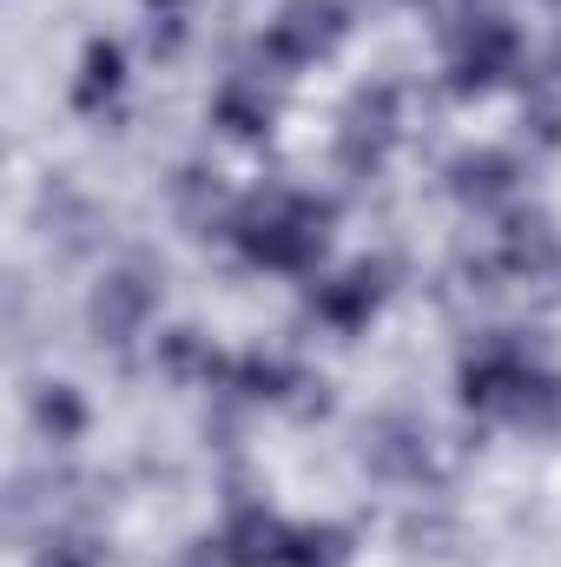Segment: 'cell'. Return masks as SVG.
<instances>
[{
    "label": "cell",
    "mask_w": 561,
    "mask_h": 567,
    "mask_svg": "<svg viewBox=\"0 0 561 567\" xmlns=\"http://www.w3.org/2000/svg\"><path fill=\"white\" fill-rule=\"evenodd\" d=\"M549 73L561 80V33H555V47H549Z\"/></svg>",
    "instance_id": "44dd1931"
},
{
    "label": "cell",
    "mask_w": 561,
    "mask_h": 567,
    "mask_svg": "<svg viewBox=\"0 0 561 567\" xmlns=\"http://www.w3.org/2000/svg\"><path fill=\"white\" fill-rule=\"evenodd\" d=\"M344 33H350L344 0H284L278 20L265 27V60L272 66H317L324 53H337Z\"/></svg>",
    "instance_id": "5b68a950"
},
{
    "label": "cell",
    "mask_w": 561,
    "mask_h": 567,
    "mask_svg": "<svg viewBox=\"0 0 561 567\" xmlns=\"http://www.w3.org/2000/svg\"><path fill=\"white\" fill-rule=\"evenodd\" d=\"M126 93V53L113 40H93L80 53V80H73V106L80 113H106L113 100Z\"/></svg>",
    "instance_id": "4fadbf2b"
},
{
    "label": "cell",
    "mask_w": 561,
    "mask_h": 567,
    "mask_svg": "<svg viewBox=\"0 0 561 567\" xmlns=\"http://www.w3.org/2000/svg\"><path fill=\"white\" fill-rule=\"evenodd\" d=\"M218 535H225L232 567H284V555H290V522L272 515V508H258V502H245Z\"/></svg>",
    "instance_id": "8fae6325"
},
{
    "label": "cell",
    "mask_w": 561,
    "mask_h": 567,
    "mask_svg": "<svg viewBox=\"0 0 561 567\" xmlns=\"http://www.w3.org/2000/svg\"><path fill=\"white\" fill-rule=\"evenodd\" d=\"M496 271H502V278H516V284H536V278H549V271H561L555 225H549L542 212H509V218H502Z\"/></svg>",
    "instance_id": "52a82bcc"
},
{
    "label": "cell",
    "mask_w": 561,
    "mask_h": 567,
    "mask_svg": "<svg viewBox=\"0 0 561 567\" xmlns=\"http://www.w3.org/2000/svg\"><path fill=\"white\" fill-rule=\"evenodd\" d=\"M152 357H159V370H165L172 383H218V377H232V363H225L198 330H165Z\"/></svg>",
    "instance_id": "5bb4252c"
},
{
    "label": "cell",
    "mask_w": 561,
    "mask_h": 567,
    "mask_svg": "<svg viewBox=\"0 0 561 567\" xmlns=\"http://www.w3.org/2000/svg\"><path fill=\"white\" fill-rule=\"evenodd\" d=\"M159 310V271L152 265H113L106 278L93 284V303H86V323L106 350H126L140 343L145 323Z\"/></svg>",
    "instance_id": "277c9868"
},
{
    "label": "cell",
    "mask_w": 561,
    "mask_h": 567,
    "mask_svg": "<svg viewBox=\"0 0 561 567\" xmlns=\"http://www.w3.org/2000/svg\"><path fill=\"white\" fill-rule=\"evenodd\" d=\"M384 303V265H350L337 278L310 284V310L330 323V330H364Z\"/></svg>",
    "instance_id": "ba28073f"
},
{
    "label": "cell",
    "mask_w": 561,
    "mask_h": 567,
    "mask_svg": "<svg viewBox=\"0 0 561 567\" xmlns=\"http://www.w3.org/2000/svg\"><path fill=\"white\" fill-rule=\"evenodd\" d=\"M185 567H232V555H225V535L192 542V548H185Z\"/></svg>",
    "instance_id": "ffe728a7"
},
{
    "label": "cell",
    "mask_w": 561,
    "mask_h": 567,
    "mask_svg": "<svg viewBox=\"0 0 561 567\" xmlns=\"http://www.w3.org/2000/svg\"><path fill=\"white\" fill-rule=\"evenodd\" d=\"M165 7H172V0H165Z\"/></svg>",
    "instance_id": "7402d4cb"
},
{
    "label": "cell",
    "mask_w": 561,
    "mask_h": 567,
    "mask_svg": "<svg viewBox=\"0 0 561 567\" xmlns=\"http://www.w3.org/2000/svg\"><path fill=\"white\" fill-rule=\"evenodd\" d=\"M212 120H218L232 140H258V133H272V120H278V93H272L258 73H232V80L218 86V100H212Z\"/></svg>",
    "instance_id": "7c38bea8"
},
{
    "label": "cell",
    "mask_w": 561,
    "mask_h": 567,
    "mask_svg": "<svg viewBox=\"0 0 561 567\" xmlns=\"http://www.w3.org/2000/svg\"><path fill=\"white\" fill-rule=\"evenodd\" d=\"M404 140V93L397 86H364L350 93V106L337 113V165L344 172H377L390 158V145Z\"/></svg>",
    "instance_id": "3957f363"
},
{
    "label": "cell",
    "mask_w": 561,
    "mask_h": 567,
    "mask_svg": "<svg viewBox=\"0 0 561 567\" xmlns=\"http://www.w3.org/2000/svg\"><path fill=\"white\" fill-rule=\"evenodd\" d=\"M33 429H40L47 442H80V429H86L80 390H73V383H40V390H33Z\"/></svg>",
    "instance_id": "9a60e30c"
},
{
    "label": "cell",
    "mask_w": 561,
    "mask_h": 567,
    "mask_svg": "<svg viewBox=\"0 0 561 567\" xmlns=\"http://www.w3.org/2000/svg\"><path fill=\"white\" fill-rule=\"evenodd\" d=\"M232 245L265 271H310L330 245V205L310 192H258L232 218Z\"/></svg>",
    "instance_id": "6da1fadb"
},
{
    "label": "cell",
    "mask_w": 561,
    "mask_h": 567,
    "mask_svg": "<svg viewBox=\"0 0 561 567\" xmlns=\"http://www.w3.org/2000/svg\"><path fill=\"white\" fill-rule=\"evenodd\" d=\"M350 561V535L344 528H290V555H284V567H344Z\"/></svg>",
    "instance_id": "e0dca14e"
},
{
    "label": "cell",
    "mask_w": 561,
    "mask_h": 567,
    "mask_svg": "<svg viewBox=\"0 0 561 567\" xmlns=\"http://www.w3.org/2000/svg\"><path fill=\"white\" fill-rule=\"evenodd\" d=\"M238 205H245V198H232V185H225L218 172H205V165H185V172L172 178V212H178V225L198 231V238L232 231Z\"/></svg>",
    "instance_id": "9c48e42d"
},
{
    "label": "cell",
    "mask_w": 561,
    "mask_h": 567,
    "mask_svg": "<svg viewBox=\"0 0 561 567\" xmlns=\"http://www.w3.org/2000/svg\"><path fill=\"white\" fill-rule=\"evenodd\" d=\"M100 561H106L100 542L80 535V528H53V535L40 542V555H33V567H100Z\"/></svg>",
    "instance_id": "ac0fdd59"
},
{
    "label": "cell",
    "mask_w": 561,
    "mask_h": 567,
    "mask_svg": "<svg viewBox=\"0 0 561 567\" xmlns=\"http://www.w3.org/2000/svg\"><path fill=\"white\" fill-rule=\"evenodd\" d=\"M364 462L384 482H422L436 468V442H429V429L417 416H377L364 429Z\"/></svg>",
    "instance_id": "8992f818"
},
{
    "label": "cell",
    "mask_w": 561,
    "mask_h": 567,
    "mask_svg": "<svg viewBox=\"0 0 561 567\" xmlns=\"http://www.w3.org/2000/svg\"><path fill=\"white\" fill-rule=\"evenodd\" d=\"M516 185H522V165H516L509 152H496V145H482V152H462V158L449 165V192H456L462 205H476V212H496V205H509V198H516Z\"/></svg>",
    "instance_id": "30bf717a"
},
{
    "label": "cell",
    "mask_w": 561,
    "mask_h": 567,
    "mask_svg": "<svg viewBox=\"0 0 561 567\" xmlns=\"http://www.w3.org/2000/svg\"><path fill=\"white\" fill-rule=\"evenodd\" d=\"M522 126H529L542 145H561V80L549 73V66L529 73V86H522Z\"/></svg>",
    "instance_id": "2e32d148"
},
{
    "label": "cell",
    "mask_w": 561,
    "mask_h": 567,
    "mask_svg": "<svg viewBox=\"0 0 561 567\" xmlns=\"http://www.w3.org/2000/svg\"><path fill=\"white\" fill-rule=\"evenodd\" d=\"M522 429H536V435H561V370H549V377L536 383V403H529Z\"/></svg>",
    "instance_id": "d6986e66"
},
{
    "label": "cell",
    "mask_w": 561,
    "mask_h": 567,
    "mask_svg": "<svg viewBox=\"0 0 561 567\" xmlns=\"http://www.w3.org/2000/svg\"><path fill=\"white\" fill-rule=\"evenodd\" d=\"M509 73H522V33H516V20H502L489 7L462 13L449 27V86L456 93H489Z\"/></svg>",
    "instance_id": "7a4b0ae2"
}]
</instances>
